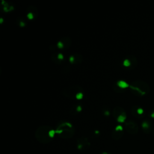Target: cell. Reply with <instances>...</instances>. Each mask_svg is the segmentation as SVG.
Listing matches in <instances>:
<instances>
[{
    "instance_id": "obj_1",
    "label": "cell",
    "mask_w": 154,
    "mask_h": 154,
    "mask_svg": "<svg viewBox=\"0 0 154 154\" xmlns=\"http://www.w3.org/2000/svg\"><path fill=\"white\" fill-rule=\"evenodd\" d=\"M55 133V130L48 125L39 126L35 131V137L37 141L42 144H48L52 141Z\"/></svg>"
},
{
    "instance_id": "obj_2",
    "label": "cell",
    "mask_w": 154,
    "mask_h": 154,
    "mask_svg": "<svg viewBox=\"0 0 154 154\" xmlns=\"http://www.w3.org/2000/svg\"><path fill=\"white\" fill-rule=\"evenodd\" d=\"M55 133L60 138L69 139L75 135V128L69 122H62L57 126L55 129Z\"/></svg>"
},
{
    "instance_id": "obj_3",
    "label": "cell",
    "mask_w": 154,
    "mask_h": 154,
    "mask_svg": "<svg viewBox=\"0 0 154 154\" xmlns=\"http://www.w3.org/2000/svg\"><path fill=\"white\" fill-rule=\"evenodd\" d=\"M132 91L137 96H142L148 94L150 90L149 84L143 80H136L129 84Z\"/></svg>"
},
{
    "instance_id": "obj_4",
    "label": "cell",
    "mask_w": 154,
    "mask_h": 154,
    "mask_svg": "<svg viewBox=\"0 0 154 154\" xmlns=\"http://www.w3.org/2000/svg\"><path fill=\"white\" fill-rule=\"evenodd\" d=\"M82 92V89L81 87L78 86H72L69 87H66L63 89V94L69 98H76V96L79 93Z\"/></svg>"
},
{
    "instance_id": "obj_5",
    "label": "cell",
    "mask_w": 154,
    "mask_h": 154,
    "mask_svg": "<svg viewBox=\"0 0 154 154\" xmlns=\"http://www.w3.org/2000/svg\"><path fill=\"white\" fill-rule=\"evenodd\" d=\"M112 115L118 122H120V123L125 122V120L126 119V114L125 110L122 107L120 106L115 107L112 111Z\"/></svg>"
},
{
    "instance_id": "obj_6",
    "label": "cell",
    "mask_w": 154,
    "mask_h": 154,
    "mask_svg": "<svg viewBox=\"0 0 154 154\" xmlns=\"http://www.w3.org/2000/svg\"><path fill=\"white\" fill-rule=\"evenodd\" d=\"M125 129L131 135H135L138 131V125L132 120H128L125 122Z\"/></svg>"
},
{
    "instance_id": "obj_7",
    "label": "cell",
    "mask_w": 154,
    "mask_h": 154,
    "mask_svg": "<svg viewBox=\"0 0 154 154\" xmlns=\"http://www.w3.org/2000/svg\"><path fill=\"white\" fill-rule=\"evenodd\" d=\"M77 148L80 151H85L88 150L90 147V142L87 137H81L77 140Z\"/></svg>"
},
{
    "instance_id": "obj_8",
    "label": "cell",
    "mask_w": 154,
    "mask_h": 154,
    "mask_svg": "<svg viewBox=\"0 0 154 154\" xmlns=\"http://www.w3.org/2000/svg\"><path fill=\"white\" fill-rule=\"evenodd\" d=\"M123 135V128L121 125H117L111 134V137L114 140H120Z\"/></svg>"
},
{
    "instance_id": "obj_9",
    "label": "cell",
    "mask_w": 154,
    "mask_h": 154,
    "mask_svg": "<svg viewBox=\"0 0 154 154\" xmlns=\"http://www.w3.org/2000/svg\"><path fill=\"white\" fill-rule=\"evenodd\" d=\"M137 63V61L136 58L134 56H129L124 60L123 64L125 67L134 68L136 66Z\"/></svg>"
},
{
    "instance_id": "obj_10",
    "label": "cell",
    "mask_w": 154,
    "mask_h": 154,
    "mask_svg": "<svg viewBox=\"0 0 154 154\" xmlns=\"http://www.w3.org/2000/svg\"><path fill=\"white\" fill-rule=\"evenodd\" d=\"M131 112L134 117L138 119L144 116V111L143 108L139 106H134L131 109Z\"/></svg>"
},
{
    "instance_id": "obj_11",
    "label": "cell",
    "mask_w": 154,
    "mask_h": 154,
    "mask_svg": "<svg viewBox=\"0 0 154 154\" xmlns=\"http://www.w3.org/2000/svg\"><path fill=\"white\" fill-rule=\"evenodd\" d=\"M141 128L145 134H149L152 131V126L151 122L149 120H144L141 123Z\"/></svg>"
},
{
    "instance_id": "obj_12",
    "label": "cell",
    "mask_w": 154,
    "mask_h": 154,
    "mask_svg": "<svg viewBox=\"0 0 154 154\" xmlns=\"http://www.w3.org/2000/svg\"><path fill=\"white\" fill-rule=\"evenodd\" d=\"M117 85L120 88H126L127 87H129V84H128L126 82L120 80L117 82Z\"/></svg>"
},
{
    "instance_id": "obj_13",
    "label": "cell",
    "mask_w": 154,
    "mask_h": 154,
    "mask_svg": "<svg viewBox=\"0 0 154 154\" xmlns=\"http://www.w3.org/2000/svg\"><path fill=\"white\" fill-rule=\"evenodd\" d=\"M82 97H83V93H82V92L78 93L76 96V99H81Z\"/></svg>"
},
{
    "instance_id": "obj_14",
    "label": "cell",
    "mask_w": 154,
    "mask_h": 154,
    "mask_svg": "<svg viewBox=\"0 0 154 154\" xmlns=\"http://www.w3.org/2000/svg\"><path fill=\"white\" fill-rule=\"evenodd\" d=\"M149 116L150 118L152 119H154V109L153 110H151L149 111Z\"/></svg>"
},
{
    "instance_id": "obj_15",
    "label": "cell",
    "mask_w": 154,
    "mask_h": 154,
    "mask_svg": "<svg viewBox=\"0 0 154 154\" xmlns=\"http://www.w3.org/2000/svg\"><path fill=\"white\" fill-rule=\"evenodd\" d=\"M100 154H112V153H111L110 152H103L101 153Z\"/></svg>"
},
{
    "instance_id": "obj_16",
    "label": "cell",
    "mask_w": 154,
    "mask_h": 154,
    "mask_svg": "<svg viewBox=\"0 0 154 154\" xmlns=\"http://www.w3.org/2000/svg\"><path fill=\"white\" fill-rule=\"evenodd\" d=\"M152 134L153 136L154 137V128H153V129H152Z\"/></svg>"
}]
</instances>
